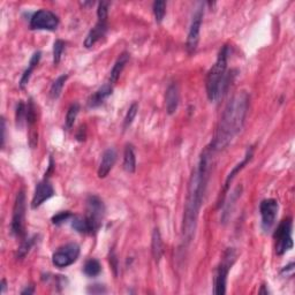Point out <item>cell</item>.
<instances>
[{
  "label": "cell",
  "mask_w": 295,
  "mask_h": 295,
  "mask_svg": "<svg viewBox=\"0 0 295 295\" xmlns=\"http://www.w3.org/2000/svg\"><path fill=\"white\" fill-rule=\"evenodd\" d=\"M212 152L214 151L210 147L202 152L198 165L189 179L187 197L185 203L184 223H182V238L186 245L192 241L195 234L199 210H201L207 181L210 178Z\"/></svg>",
  "instance_id": "obj_1"
},
{
  "label": "cell",
  "mask_w": 295,
  "mask_h": 295,
  "mask_svg": "<svg viewBox=\"0 0 295 295\" xmlns=\"http://www.w3.org/2000/svg\"><path fill=\"white\" fill-rule=\"evenodd\" d=\"M250 97L246 91H240L228 101L218 122L216 134L211 143L213 151H220L231 143L245 125Z\"/></svg>",
  "instance_id": "obj_2"
},
{
  "label": "cell",
  "mask_w": 295,
  "mask_h": 295,
  "mask_svg": "<svg viewBox=\"0 0 295 295\" xmlns=\"http://www.w3.org/2000/svg\"><path fill=\"white\" fill-rule=\"evenodd\" d=\"M227 57H228V47L225 45L219 51L216 63L206 75V95L211 101H217L223 96L225 88L227 86L228 76L226 75L227 69Z\"/></svg>",
  "instance_id": "obj_3"
},
{
  "label": "cell",
  "mask_w": 295,
  "mask_h": 295,
  "mask_svg": "<svg viewBox=\"0 0 295 295\" xmlns=\"http://www.w3.org/2000/svg\"><path fill=\"white\" fill-rule=\"evenodd\" d=\"M235 261L234 250L228 248L224 253V257L219 267L217 269L216 277H214V291L213 293L216 295H223L226 293V284L228 272L231 270V267Z\"/></svg>",
  "instance_id": "obj_4"
},
{
  "label": "cell",
  "mask_w": 295,
  "mask_h": 295,
  "mask_svg": "<svg viewBox=\"0 0 295 295\" xmlns=\"http://www.w3.org/2000/svg\"><path fill=\"white\" fill-rule=\"evenodd\" d=\"M25 194L23 189L17 192L15 202L13 206V217L12 224H10V231L12 234L19 238L24 234V225H25Z\"/></svg>",
  "instance_id": "obj_5"
},
{
  "label": "cell",
  "mask_w": 295,
  "mask_h": 295,
  "mask_svg": "<svg viewBox=\"0 0 295 295\" xmlns=\"http://www.w3.org/2000/svg\"><path fill=\"white\" fill-rule=\"evenodd\" d=\"M293 221L292 218H286L279 224L278 228L275 233L276 238V253L278 255H284L286 251L293 248L292 239Z\"/></svg>",
  "instance_id": "obj_6"
},
{
  "label": "cell",
  "mask_w": 295,
  "mask_h": 295,
  "mask_svg": "<svg viewBox=\"0 0 295 295\" xmlns=\"http://www.w3.org/2000/svg\"><path fill=\"white\" fill-rule=\"evenodd\" d=\"M105 206L103 201L97 196H89L87 199V214L86 219L91 229V234L97 232L101 226V220L104 218Z\"/></svg>",
  "instance_id": "obj_7"
},
{
  "label": "cell",
  "mask_w": 295,
  "mask_h": 295,
  "mask_svg": "<svg viewBox=\"0 0 295 295\" xmlns=\"http://www.w3.org/2000/svg\"><path fill=\"white\" fill-rule=\"evenodd\" d=\"M80 256V246L76 243H68L58 249L52 256V263L54 267L63 269L67 268L78 261Z\"/></svg>",
  "instance_id": "obj_8"
},
{
  "label": "cell",
  "mask_w": 295,
  "mask_h": 295,
  "mask_svg": "<svg viewBox=\"0 0 295 295\" xmlns=\"http://www.w3.org/2000/svg\"><path fill=\"white\" fill-rule=\"evenodd\" d=\"M59 25V19L49 9H39L31 16L30 28L34 30H56Z\"/></svg>",
  "instance_id": "obj_9"
},
{
  "label": "cell",
  "mask_w": 295,
  "mask_h": 295,
  "mask_svg": "<svg viewBox=\"0 0 295 295\" xmlns=\"http://www.w3.org/2000/svg\"><path fill=\"white\" fill-rule=\"evenodd\" d=\"M203 14H204V10H203V3H199L198 8L195 10L194 15H193L191 28H189L188 31V37H187V51L189 53H194L196 49L198 46L199 42V32H201V25L203 21Z\"/></svg>",
  "instance_id": "obj_10"
},
{
  "label": "cell",
  "mask_w": 295,
  "mask_h": 295,
  "mask_svg": "<svg viewBox=\"0 0 295 295\" xmlns=\"http://www.w3.org/2000/svg\"><path fill=\"white\" fill-rule=\"evenodd\" d=\"M278 211L279 204L276 199L268 198L262 201L260 205V212L262 218V228H263L264 232L271 231L273 225L276 224Z\"/></svg>",
  "instance_id": "obj_11"
},
{
  "label": "cell",
  "mask_w": 295,
  "mask_h": 295,
  "mask_svg": "<svg viewBox=\"0 0 295 295\" xmlns=\"http://www.w3.org/2000/svg\"><path fill=\"white\" fill-rule=\"evenodd\" d=\"M53 195H54L53 186L51 185V182L45 178L44 180L38 182V185L36 186L34 197H32V201H31V207L32 209H37L38 206H41L43 203L52 197Z\"/></svg>",
  "instance_id": "obj_12"
},
{
  "label": "cell",
  "mask_w": 295,
  "mask_h": 295,
  "mask_svg": "<svg viewBox=\"0 0 295 295\" xmlns=\"http://www.w3.org/2000/svg\"><path fill=\"white\" fill-rule=\"evenodd\" d=\"M107 31V20H98V22L95 24V27L89 31V34L87 35L83 45L87 49L93 47L96 43L99 41L100 38H103L105 34Z\"/></svg>",
  "instance_id": "obj_13"
},
{
  "label": "cell",
  "mask_w": 295,
  "mask_h": 295,
  "mask_svg": "<svg viewBox=\"0 0 295 295\" xmlns=\"http://www.w3.org/2000/svg\"><path fill=\"white\" fill-rule=\"evenodd\" d=\"M116 160V152L114 149H107L104 151L103 157H101V162L98 167V178L104 179L105 177H107V174L111 172V170L113 169L114 164Z\"/></svg>",
  "instance_id": "obj_14"
},
{
  "label": "cell",
  "mask_w": 295,
  "mask_h": 295,
  "mask_svg": "<svg viewBox=\"0 0 295 295\" xmlns=\"http://www.w3.org/2000/svg\"><path fill=\"white\" fill-rule=\"evenodd\" d=\"M179 88L176 83L169 86L165 95V104H166V111L169 114H174L179 106Z\"/></svg>",
  "instance_id": "obj_15"
},
{
  "label": "cell",
  "mask_w": 295,
  "mask_h": 295,
  "mask_svg": "<svg viewBox=\"0 0 295 295\" xmlns=\"http://www.w3.org/2000/svg\"><path fill=\"white\" fill-rule=\"evenodd\" d=\"M112 91H113V88H112V85H110V83H106V85L100 87V88L89 98L88 100L89 107H97L103 104L104 101L111 96Z\"/></svg>",
  "instance_id": "obj_16"
},
{
  "label": "cell",
  "mask_w": 295,
  "mask_h": 295,
  "mask_svg": "<svg viewBox=\"0 0 295 295\" xmlns=\"http://www.w3.org/2000/svg\"><path fill=\"white\" fill-rule=\"evenodd\" d=\"M129 61V53L123 52L119 56L118 59H116L115 64L113 65V68L111 69L110 78H108V83L110 85H114V83L118 82L120 75L122 74L123 69H125L126 65L128 64Z\"/></svg>",
  "instance_id": "obj_17"
},
{
  "label": "cell",
  "mask_w": 295,
  "mask_h": 295,
  "mask_svg": "<svg viewBox=\"0 0 295 295\" xmlns=\"http://www.w3.org/2000/svg\"><path fill=\"white\" fill-rule=\"evenodd\" d=\"M253 155H254V148L253 147H250L248 150H247V154H246V156H245V158H243V160L241 163H239L238 165L236 166H234V169H233L231 172L228 173V176H227V178H226V181H225V187H224V191L226 192L227 189H228V187H229V185H231V182L233 181V179H234L235 178V176L236 174H238L240 171H241L243 167H245L247 164H248L250 160H251V158H253Z\"/></svg>",
  "instance_id": "obj_18"
},
{
  "label": "cell",
  "mask_w": 295,
  "mask_h": 295,
  "mask_svg": "<svg viewBox=\"0 0 295 295\" xmlns=\"http://www.w3.org/2000/svg\"><path fill=\"white\" fill-rule=\"evenodd\" d=\"M123 169L128 173H134L136 170V156L132 144H127L123 152Z\"/></svg>",
  "instance_id": "obj_19"
},
{
  "label": "cell",
  "mask_w": 295,
  "mask_h": 295,
  "mask_svg": "<svg viewBox=\"0 0 295 295\" xmlns=\"http://www.w3.org/2000/svg\"><path fill=\"white\" fill-rule=\"evenodd\" d=\"M151 253L155 261L158 262L163 256V240L158 228H155L151 236Z\"/></svg>",
  "instance_id": "obj_20"
},
{
  "label": "cell",
  "mask_w": 295,
  "mask_h": 295,
  "mask_svg": "<svg viewBox=\"0 0 295 295\" xmlns=\"http://www.w3.org/2000/svg\"><path fill=\"white\" fill-rule=\"evenodd\" d=\"M41 56H42V53L39 52V51H38V52H35L34 56L31 57L30 61H29V66H28L27 69H25L23 75H22V78H21V80H20V87L22 89L24 88L25 86L28 85V82H29V80H30V76L32 74V72L35 71V68L37 67L39 60H41Z\"/></svg>",
  "instance_id": "obj_21"
},
{
  "label": "cell",
  "mask_w": 295,
  "mask_h": 295,
  "mask_svg": "<svg viewBox=\"0 0 295 295\" xmlns=\"http://www.w3.org/2000/svg\"><path fill=\"white\" fill-rule=\"evenodd\" d=\"M241 191H242L241 187H236L235 191L232 193L231 196H229V199H228L227 204H225L223 217H221V220H223V223H226V221H227L228 217H229V213H232L231 211L233 210V206L235 205V202L238 201L240 196H241Z\"/></svg>",
  "instance_id": "obj_22"
},
{
  "label": "cell",
  "mask_w": 295,
  "mask_h": 295,
  "mask_svg": "<svg viewBox=\"0 0 295 295\" xmlns=\"http://www.w3.org/2000/svg\"><path fill=\"white\" fill-rule=\"evenodd\" d=\"M72 227L82 234H91V229L86 217L73 216L72 217Z\"/></svg>",
  "instance_id": "obj_23"
},
{
  "label": "cell",
  "mask_w": 295,
  "mask_h": 295,
  "mask_svg": "<svg viewBox=\"0 0 295 295\" xmlns=\"http://www.w3.org/2000/svg\"><path fill=\"white\" fill-rule=\"evenodd\" d=\"M68 79V76L66 74L61 75L58 78L56 81L52 83V86H51V89H50V96L52 99H57L58 97L60 96L61 91H63V88L65 86V83H66Z\"/></svg>",
  "instance_id": "obj_24"
},
{
  "label": "cell",
  "mask_w": 295,
  "mask_h": 295,
  "mask_svg": "<svg viewBox=\"0 0 295 295\" xmlns=\"http://www.w3.org/2000/svg\"><path fill=\"white\" fill-rule=\"evenodd\" d=\"M83 272L88 277H97L101 272V265L97 260L90 258V260L86 262L85 268H83Z\"/></svg>",
  "instance_id": "obj_25"
},
{
  "label": "cell",
  "mask_w": 295,
  "mask_h": 295,
  "mask_svg": "<svg viewBox=\"0 0 295 295\" xmlns=\"http://www.w3.org/2000/svg\"><path fill=\"white\" fill-rule=\"evenodd\" d=\"M80 111V105L78 103L72 104L69 106L67 114H66V120H65V126H66V129H71L73 126H74V122L76 120V116L79 114Z\"/></svg>",
  "instance_id": "obj_26"
},
{
  "label": "cell",
  "mask_w": 295,
  "mask_h": 295,
  "mask_svg": "<svg viewBox=\"0 0 295 295\" xmlns=\"http://www.w3.org/2000/svg\"><path fill=\"white\" fill-rule=\"evenodd\" d=\"M35 240H36V236H32V238L25 239L24 241L21 243V246L19 247V249H17V254H16L17 260H22V258L27 256V254L30 251L32 246H34Z\"/></svg>",
  "instance_id": "obj_27"
},
{
  "label": "cell",
  "mask_w": 295,
  "mask_h": 295,
  "mask_svg": "<svg viewBox=\"0 0 295 295\" xmlns=\"http://www.w3.org/2000/svg\"><path fill=\"white\" fill-rule=\"evenodd\" d=\"M152 8H154L156 22L160 23L164 20L166 14V2L163 1V0H158V1L154 2V7Z\"/></svg>",
  "instance_id": "obj_28"
},
{
  "label": "cell",
  "mask_w": 295,
  "mask_h": 295,
  "mask_svg": "<svg viewBox=\"0 0 295 295\" xmlns=\"http://www.w3.org/2000/svg\"><path fill=\"white\" fill-rule=\"evenodd\" d=\"M65 44L64 41H61V39H57L56 42H54V45H53V64L54 65H58L60 63L61 60V57H63V53L65 51Z\"/></svg>",
  "instance_id": "obj_29"
},
{
  "label": "cell",
  "mask_w": 295,
  "mask_h": 295,
  "mask_svg": "<svg viewBox=\"0 0 295 295\" xmlns=\"http://www.w3.org/2000/svg\"><path fill=\"white\" fill-rule=\"evenodd\" d=\"M15 120H16V126L22 127L24 120H27V106H25L23 101H20L16 106V112H15Z\"/></svg>",
  "instance_id": "obj_30"
},
{
  "label": "cell",
  "mask_w": 295,
  "mask_h": 295,
  "mask_svg": "<svg viewBox=\"0 0 295 295\" xmlns=\"http://www.w3.org/2000/svg\"><path fill=\"white\" fill-rule=\"evenodd\" d=\"M137 111H138L137 103H133L130 105V107L128 108V111H127L126 113L125 120H123V129H127L130 125H132L134 119H135V116L137 114Z\"/></svg>",
  "instance_id": "obj_31"
},
{
  "label": "cell",
  "mask_w": 295,
  "mask_h": 295,
  "mask_svg": "<svg viewBox=\"0 0 295 295\" xmlns=\"http://www.w3.org/2000/svg\"><path fill=\"white\" fill-rule=\"evenodd\" d=\"M73 217V214L69 212V211H64V212H59L57 213L56 216L52 218V223L54 225H60L63 223H66L71 218Z\"/></svg>",
  "instance_id": "obj_32"
},
{
  "label": "cell",
  "mask_w": 295,
  "mask_h": 295,
  "mask_svg": "<svg viewBox=\"0 0 295 295\" xmlns=\"http://www.w3.org/2000/svg\"><path fill=\"white\" fill-rule=\"evenodd\" d=\"M108 5H110V3L106 2V1L99 2V5H98V9H97L98 20H107Z\"/></svg>",
  "instance_id": "obj_33"
},
{
  "label": "cell",
  "mask_w": 295,
  "mask_h": 295,
  "mask_svg": "<svg viewBox=\"0 0 295 295\" xmlns=\"http://www.w3.org/2000/svg\"><path fill=\"white\" fill-rule=\"evenodd\" d=\"M88 292L89 293H93V294H100V293H105V292H106V290H105L104 287L100 286V285H94V286H90L89 287Z\"/></svg>",
  "instance_id": "obj_34"
},
{
  "label": "cell",
  "mask_w": 295,
  "mask_h": 295,
  "mask_svg": "<svg viewBox=\"0 0 295 295\" xmlns=\"http://www.w3.org/2000/svg\"><path fill=\"white\" fill-rule=\"evenodd\" d=\"M1 132H2V135H1V148H3V145H5V140H6V122H5V119H1Z\"/></svg>",
  "instance_id": "obj_35"
},
{
  "label": "cell",
  "mask_w": 295,
  "mask_h": 295,
  "mask_svg": "<svg viewBox=\"0 0 295 295\" xmlns=\"http://www.w3.org/2000/svg\"><path fill=\"white\" fill-rule=\"evenodd\" d=\"M34 292H35L34 286H29V287H27V289H25V290H23L22 292H21V294H22V295H25V294L30 295V294H32Z\"/></svg>",
  "instance_id": "obj_36"
},
{
  "label": "cell",
  "mask_w": 295,
  "mask_h": 295,
  "mask_svg": "<svg viewBox=\"0 0 295 295\" xmlns=\"http://www.w3.org/2000/svg\"><path fill=\"white\" fill-rule=\"evenodd\" d=\"M6 286H7L6 280H5V279H2V282H1V294L5 293V291H6Z\"/></svg>",
  "instance_id": "obj_37"
}]
</instances>
